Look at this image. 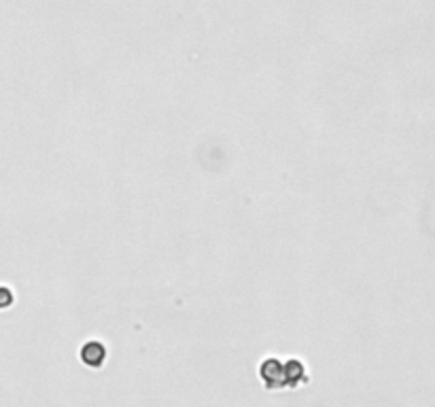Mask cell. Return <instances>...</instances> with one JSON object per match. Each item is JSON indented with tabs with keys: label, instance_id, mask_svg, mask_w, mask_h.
Wrapping results in <instances>:
<instances>
[{
	"label": "cell",
	"instance_id": "6da1fadb",
	"mask_svg": "<svg viewBox=\"0 0 435 407\" xmlns=\"http://www.w3.org/2000/svg\"><path fill=\"white\" fill-rule=\"evenodd\" d=\"M261 377L265 380V386L268 388L298 386L300 382H306V369L300 361L282 363L278 359H270L261 367Z\"/></svg>",
	"mask_w": 435,
	"mask_h": 407
},
{
	"label": "cell",
	"instance_id": "7a4b0ae2",
	"mask_svg": "<svg viewBox=\"0 0 435 407\" xmlns=\"http://www.w3.org/2000/svg\"><path fill=\"white\" fill-rule=\"evenodd\" d=\"M81 359L91 365V367H100L102 361H104V348L100 344H96V342H89L83 350H81Z\"/></svg>",
	"mask_w": 435,
	"mask_h": 407
},
{
	"label": "cell",
	"instance_id": "3957f363",
	"mask_svg": "<svg viewBox=\"0 0 435 407\" xmlns=\"http://www.w3.org/2000/svg\"><path fill=\"white\" fill-rule=\"evenodd\" d=\"M11 301H13V295L5 287H0V308H9Z\"/></svg>",
	"mask_w": 435,
	"mask_h": 407
}]
</instances>
